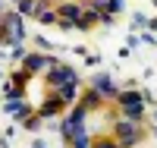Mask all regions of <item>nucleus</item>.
<instances>
[{
  "mask_svg": "<svg viewBox=\"0 0 157 148\" xmlns=\"http://www.w3.org/2000/svg\"><path fill=\"white\" fill-rule=\"evenodd\" d=\"M25 66H29V73H38V70H44V66H57V63H50L44 57H25Z\"/></svg>",
  "mask_w": 157,
  "mask_h": 148,
  "instance_id": "nucleus-9",
  "label": "nucleus"
},
{
  "mask_svg": "<svg viewBox=\"0 0 157 148\" xmlns=\"http://www.w3.org/2000/svg\"><path fill=\"white\" fill-rule=\"evenodd\" d=\"M123 10V0H110V3H107V16H110V13H120Z\"/></svg>",
  "mask_w": 157,
  "mask_h": 148,
  "instance_id": "nucleus-15",
  "label": "nucleus"
},
{
  "mask_svg": "<svg viewBox=\"0 0 157 148\" xmlns=\"http://www.w3.org/2000/svg\"><path fill=\"white\" fill-rule=\"evenodd\" d=\"M91 148H120V142H116L113 136H104V139H98V142H91Z\"/></svg>",
  "mask_w": 157,
  "mask_h": 148,
  "instance_id": "nucleus-12",
  "label": "nucleus"
},
{
  "mask_svg": "<svg viewBox=\"0 0 157 148\" xmlns=\"http://www.w3.org/2000/svg\"><path fill=\"white\" fill-rule=\"evenodd\" d=\"M60 107H63V101H60L57 95L50 98V101H44V104H41V120H44V117H54V114H60Z\"/></svg>",
  "mask_w": 157,
  "mask_h": 148,
  "instance_id": "nucleus-6",
  "label": "nucleus"
},
{
  "mask_svg": "<svg viewBox=\"0 0 157 148\" xmlns=\"http://www.w3.org/2000/svg\"><path fill=\"white\" fill-rule=\"evenodd\" d=\"M148 101H151V95H141V91H135V88L116 95V104H120V107H135V104H148Z\"/></svg>",
  "mask_w": 157,
  "mask_h": 148,
  "instance_id": "nucleus-5",
  "label": "nucleus"
},
{
  "mask_svg": "<svg viewBox=\"0 0 157 148\" xmlns=\"http://www.w3.org/2000/svg\"><path fill=\"white\" fill-rule=\"evenodd\" d=\"M69 145H72V148H91V136H88L85 129H78L75 136L69 139Z\"/></svg>",
  "mask_w": 157,
  "mask_h": 148,
  "instance_id": "nucleus-11",
  "label": "nucleus"
},
{
  "mask_svg": "<svg viewBox=\"0 0 157 148\" xmlns=\"http://www.w3.org/2000/svg\"><path fill=\"white\" fill-rule=\"evenodd\" d=\"M19 10L22 13H35V0H19Z\"/></svg>",
  "mask_w": 157,
  "mask_h": 148,
  "instance_id": "nucleus-14",
  "label": "nucleus"
},
{
  "mask_svg": "<svg viewBox=\"0 0 157 148\" xmlns=\"http://www.w3.org/2000/svg\"><path fill=\"white\" fill-rule=\"evenodd\" d=\"M132 22H135V29H145V25H148V19L141 16V13H135V19H132Z\"/></svg>",
  "mask_w": 157,
  "mask_h": 148,
  "instance_id": "nucleus-16",
  "label": "nucleus"
},
{
  "mask_svg": "<svg viewBox=\"0 0 157 148\" xmlns=\"http://www.w3.org/2000/svg\"><path fill=\"white\" fill-rule=\"evenodd\" d=\"M141 117H145V104H135V107H123V120H132V123H138Z\"/></svg>",
  "mask_w": 157,
  "mask_h": 148,
  "instance_id": "nucleus-7",
  "label": "nucleus"
},
{
  "mask_svg": "<svg viewBox=\"0 0 157 148\" xmlns=\"http://www.w3.org/2000/svg\"><path fill=\"white\" fill-rule=\"evenodd\" d=\"M85 114H88V110H85L82 104H78L75 110H72L66 120H63V136H66V139H72L78 129H85Z\"/></svg>",
  "mask_w": 157,
  "mask_h": 148,
  "instance_id": "nucleus-2",
  "label": "nucleus"
},
{
  "mask_svg": "<svg viewBox=\"0 0 157 148\" xmlns=\"http://www.w3.org/2000/svg\"><path fill=\"white\" fill-rule=\"evenodd\" d=\"M47 82L54 85V88H63V85H69V82H75V70L72 66H54V70L47 73Z\"/></svg>",
  "mask_w": 157,
  "mask_h": 148,
  "instance_id": "nucleus-3",
  "label": "nucleus"
},
{
  "mask_svg": "<svg viewBox=\"0 0 157 148\" xmlns=\"http://www.w3.org/2000/svg\"><path fill=\"white\" fill-rule=\"evenodd\" d=\"M91 88H94L101 98H113V95H116V85L110 82V76H107V73H98L94 79H91Z\"/></svg>",
  "mask_w": 157,
  "mask_h": 148,
  "instance_id": "nucleus-4",
  "label": "nucleus"
},
{
  "mask_svg": "<svg viewBox=\"0 0 157 148\" xmlns=\"http://www.w3.org/2000/svg\"><path fill=\"white\" fill-rule=\"evenodd\" d=\"M38 19H41L44 25H50V22H57V13H50V10H44L41 16H38Z\"/></svg>",
  "mask_w": 157,
  "mask_h": 148,
  "instance_id": "nucleus-13",
  "label": "nucleus"
},
{
  "mask_svg": "<svg viewBox=\"0 0 157 148\" xmlns=\"http://www.w3.org/2000/svg\"><path fill=\"white\" fill-rule=\"evenodd\" d=\"M113 132H116L113 139L120 142V148H132V145L141 139V126H138V123H132V120H116Z\"/></svg>",
  "mask_w": 157,
  "mask_h": 148,
  "instance_id": "nucleus-1",
  "label": "nucleus"
},
{
  "mask_svg": "<svg viewBox=\"0 0 157 148\" xmlns=\"http://www.w3.org/2000/svg\"><path fill=\"white\" fill-rule=\"evenodd\" d=\"M57 98H60L63 104H72V101L78 98V91H75V82H69V85H63V88H60V95H57Z\"/></svg>",
  "mask_w": 157,
  "mask_h": 148,
  "instance_id": "nucleus-10",
  "label": "nucleus"
},
{
  "mask_svg": "<svg viewBox=\"0 0 157 148\" xmlns=\"http://www.w3.org/2000/svg\"><path fill=\"white\" fill-rule=\"evenodd\" d=\"M60 13H63V19H66V25H72V22H78V19H82V10H78V6H72V3H66Z\"/></svg>",
  "mask_w": 157,
  "mask_h": 148,
  "instance_id": "nucleus-8",
  "label": "nucleus"
}]
</instances>
